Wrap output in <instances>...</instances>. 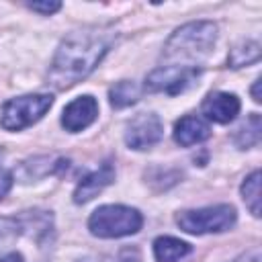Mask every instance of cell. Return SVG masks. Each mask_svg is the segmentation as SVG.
Returning <instances> with one entry per match:
<instances>
[{
    "label": "cell",
    "mask_w": 262,
    "mask_h": 262,
    "mask_svg": "<svg viewBox=\"0 0 262 262\" xmlns=\"http://www.w3.org/2000/svg\"><path fill=\"white\" fill-rule=\"evenodd\" d=\"M115 41L117 29L113 25H90L68 33L49 66L47 84L53 90H68L82 82L96 70Z\"/></svg>",
    "instance_id": "6da1fadb"
},
{
    "label": "cell",
    "mask_w": 262,
    "mask_h": 262,
    "mask_svg": "<svg viewBox=\"0 0 262 262\" xmlns=\"http://www.w3.org/2000/svg\"><path fill=\"white\" fill-rule=\"evenodd\" d=\"M217 41V25L211 20H194L178 27L164 45L162 59L166 66L199 68V61L209 57Z\"/></svg>",
    "instance_id": "7a4b0ae2"
},
{
    "label": "cell",
    "mask_w": 262,
    "mask_h": 262,
    "mask_svg": "<svg viewBox=\"0 0 262 262\" xmlns=\"http://www.w3.org/2000/svg\"><path fill=\"white\" fill-rule=\"evenodd\" d=\"M143 215L127 205H102L88 217V229L94 237L117 239L133 235L141 229Z\"/></svg>",
    "instance_id": "3957f363"
},
{
    "label": "cell",
    "mask_w": 262,
    "mask_h": 262,
    "mask_svg": "<svg viewBox=\"0 0 262 262\" xmlns=\"http://www.w3.org/2000/svg\"><path fill=\"white\" fill-rule=\"evenodd\" d=\"M176 225L190 235H205V233H223L231 229L237 221V213L231 205H211L201 209H186L178 211L174 217Z\"/></svg>",
    "instance_id": "277c9868"
},
{
    "label": "cell",
    "mask_w": 262,
    "mask_h": 262,
    "mask_svg": "<svg viewBox=\"0 0 262 262\" xmlns=\"http://www.w3.org/2000/svg\"><path fill=\"white\" fill-rule=\"evenodd\" d=\"M53 96L51 94H23L16 98H10L2 104L0 111V125L6 131H20L43 119V115L51 108Z\"/></svg>",
    "instance_id": "5b68a950"
},
{
    "label": "cell",
    "mask_w": 262,
    "mask_h": 262,
    "mask_svg": "<svg viewBox=\"0 0 262 262\" xmlns=\"http://www.w3.org/2000/svg\"><path fill=\"white\" fill-rule=\"evenodd\" d=\"M203 70L201 68H184V66H160L145 78L147 92H164V94H180L194 84H199Z\"/></svg>",
    "instance_id": "8992f818"
},
{
    "label": "cell",
    "mask_w": 262,
    "mask_h": 262,
    "mask_svg": "<svg viewBox=\"0 0 262 262\" xmlns=\"http://www.w3.org/2000/svg\"><path fill=\"white\" fill-rule=\"evenodd\" d=\"M164 135V123L156 113H137L125 129V143L131 149L143 151L154 147Z\"/></svg>",
    "instance_id": "52a82bcc"
},
{
    "label": "cell",
    "mask_w": 262,
    "mask_h": 262,
    "mask_svg": "<svg viewBox=\"0 0 262 262\" xmlns=\"http://www.w3.org/2000/svg\"><path fill=\"white\" fill-rule=\"evenodd\" d=\"M98 117V102L92 94L74 98L61 113V127L70 133H80L90 127Z\"/></svg>",
    "instance_id": "ba28073f"
},
{
    "label": "cell",
    "mask_w": 262,
    "mask_h": 262,
    "mask_svg": "<svg viewBox=\"0 0 262 262\" xmlns=\"http://www.w3.org/2000/svg\"><path fill=\"white\" fill-rule=\"evenodd\" d=\"M242 102L233 92H223V90H215L209 92L201 104V113L205 115V119L225 125L231 123L237 115H239Z\"/></svg>",
    "instance_id": "9c48e42d"
},
{
    "label": "cell",
    "mask_w": 262,
    "mask_h": 262,
    "mask_svg": "<svg viewBox=\"0 0 262 262\" xmlns=\"http://www.w3.org/2000/svg\"><path fill=\"white\" fill-rule=\"evenodd\" d=\"M115 180V166L113 162H102L96 170L88 172L76 186L74 190V203L76 205H84L88 201H92L98 192H102L111 182Z\"/></svg>",
    "instance_id": "30bf717a"
},
{
    "label": "cell",
    "mask_w": 262,
    "mask_h": 262,
    "mask_svg": "<svg viewBox=\"0 0 262 262\" xmlns=\"http://www.w3.org/2000/svg\"><path fill=\"white\" fill-rule=\"evenodd\" d=\"M172 137L178 145L190 147V145H196V143L209 139L211 137V127L199 115H184L174 123Z\"/></svg>",
    "instance_id": "8fae6325"
},
{
    "label": "cell",
    "mask_w": 262,
    "mask_h": 262,
    "mask_svg": "<svg viewBox=\"0 0 262 262\" xmlns=\"http://www.w3.org/2000/svg\"><path fill=\"white\" fill-rule=\"evenodd\" d=\"M192 252V246L172 237V235H160L154 239V258L156 262H178L184 256Z\"/></svg>",
    "instance_id": "7c38bea8"
},
{
    "label": "cell",
    "mask_w": 262,
    "mask_h": 262,
    "mask_svg": "<svg viewBox=\"0 0 262 262\" xmlns=\"http://www.w3.org/2000/svg\"><path fill=\"white\" fill-rule=\"evenodd\" d=\"M260 59V43L254 39H244L235 43L227 55V66L229 68H244L250 63H256Z\"/></svg>",
    "instance_id": "4fadbf2b"
},
{
    "label": "cell",
    "mask_w": 262,
    "mask_h": 262,
    "mask_svg": "<svg viewBox=\"0 0 262 262\" xmlns=\"http://www.w3.org/2000/svg\"><path fill=\"white\" fill-rule=\"evenodd\" d=\"M260 135H262V121H260V115L258 113H252L246 123H242L233 135V141L239 149H248V147H254L260 143Z\"/></svg>",
    "instance_id": "5bb4252c"
},
{
    "label": "cell",
    "mask_w": 262,
    "mask_h": 262,
    "mask_svg": "<svg viewBox=\"0 0 262 262\" xmlns=\"http://www.w3.org/2000/svg\"><path fill=\"white\" fill-rule=\"evenodd\" d=\"M139 88L133 80H121L108 90V102L113 108H125L139 100Z\"/></svg>",
    "instance_id": "9a60e30c"
},
{
    "label": "cell",
    "mask_w": 262,
    "mask_h": 262,
    "mask_svg": "<svg viewBox=\"0 0 262 262\" xmlns=\"http://www.w3.org/2000/svg\"><path fill=\"white\" fill-rule=\"evenodd\" d=\"M242 199L254 217H260V170H254L242 182Z\"/></svg>",
    "instance_id": "2e32d148"
},
{
    "label": "cell",
    "mask_w": 262,
    "mask_h": 262,
    "mask_svg": "<svg viewBox=\"0 0 262 262\" xmlns=\"http://www.w3.org/2000/svg\"><path fill=\"white\" fill-rule=\"evenodd\" d=\"M25 229V221L16 217H0V248L16 239Z\"/></svg>",
    "instance_id": "e0dca14e"
},
{
    "label": "cell",
    "mask_w": 262,
    "mask_h": 262,
    "mask_svg": "<svg viewBox=\"0 0 262 262\" xmlns=\"http://www.w3.org/2000/svg\"><path fill=\"white\" fill-rule=\"evenodd\" d=\"M84 262H141V252L139 248H121L117 254H106V256H98L92 260H84Z\"/></svg>",
    "instance_id": "ac0fdd59"
},
{
    "label": "cell",
    "mask_w": 262,
    "mask_h": 262,
    "mask_svg": "<svg viewBox=\"0 0 262 262\" xmlns=\"http://www.w3.org/2000/svg\"><path fill=\"white\" fill-rule=\"evenodd\" d=\"M27 6H29L33 12H39V14L49 16V14H53V12H57V10L61 8V2H55V0H47V2H29Z\"/></svg>",
    "instance_id": "d6986e66"
},
{
    "label": "cell",
    "mask_w": 262,
    "mask_h": 262,
    "mask_svg": "<svg viewBox=\"0 0 262 262\" xmlns=\"http://www.w3.org/2000/svg\"><path fill=\"white\" fill-rule=\"evenodd\" d=\"M12 182H14L12 172L6 170V168H0V201L8 194V190L12 188Z\"/></svg>",
    "instance_id": "ffe728a7"
},
{
    "label": "cell",
    "mask_w": 262,
    "mask_h": 262,
    "mask_svg": "<svg viewBox=\"0 0 262 262\" xmlns=\"http://www.w3.org/2000/svg\"><path fill=\"white\" fill-rule=\"evenodd\" d=\"M231 262H262V254H260V248L256 246V248H252V250H248V252L239 254V256H237V258H233Z\"/></svg>",
    "instance_id": "44dd1931"
},
{
    "label": "cell",
    "mask_w": 262,
    "mask_h": 262,
    "mask_svg": "<svg viewBox=\"0 0 262 262\" xmlns=\"http://www.w3.org/2000/svg\"><path fill=\"white\" fill-rule=\"evenodd\" d=\"M0 262H25V258H23V254H18V252H10V254L2 256Z\"/></svg>",
    "instance_id": "7402d4cb"
},
{
    "label": "cell",
    "mask_w": 262,
    "mask_h": 262,
    "mask_svg": "<svg viewBox=\"0 0 262 262\" xmlns=\"http://www.w3.org/2000/svg\"><path fill=\"white\" fill-rule=\"evenodd\" d=\"M260 84H262V80L258 78L254 82V86H252V98H254V102H260L262 100V96H260Z\"/></svg>",
    "instance_id": "603a6c76"
}]
</instances>
